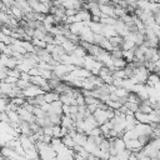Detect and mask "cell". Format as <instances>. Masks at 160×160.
I'll use <instances>...</instances> for the list:
<instances>
[{"instance_id": "cell-1", "label": "cell", "mask_w": 160, "mask_h": 160, "mask_svg": "<svg viewBox=\"0 0 160 160\" xmlns=\"http://www.w3.org/2000/svg\"><path fill=\"white\" fill-rule=\"evenodd\" d=\"M22 92H24V96L28 99V98H35V96H38V95L45 94L46 91H45L42 88H40V86H38V85H35V84H31L30 86H28L26 89H24Z\"/></svg>"}, {"instance_id": "cell-2", "label": "cell", "mask_w": 160, "mask_h": 160, "mask_svg": "<svg viewBox=\"0 0 160 160\" xmlns=\"http://www.w3.org/2000/svg\"><path fill=\"white\" fill-rule=\"evenodd\" d=\"M92 115H94L95 119L98 120L99 125H101V124H104V122H106V121L110 120L109 112H108V108H106V109H104V108H98V109L92 112Z\"/></svg>"}, {"instance_id": "cell-3", "label": "cell", "mask_w": 160, "mask_h": 160, "mask_svg": "<svg viewBox=\"0 0 160 160\" xmlns=\"http://www.w3.org/2000/svg\"><path fill=\"white\" fill-rule=\"evenodd\" d=\"M102 35L108 39H110L111 36H115L118 35V31L115 29L114 25H109V24H104V28H102Z\"/></svg>"}, {"instance_id": "cell-4", "label": "cell", "mask_w": 160, "mask_h": 160, "mask_svg": "<svg viewBox=\"0 0 160 160\" xmlns=\"http://www.w3.org/2000/svg\"><path fill=\"white\" fill-rule=\"evenodd\" d=\"M61 46L64 48V50H65V52H66V54L71 55V54H74V51H75V49H76L78 44H75V42H74V41H71L70 39H66V40L61 44Z\"/></svg>"}, {"instance_id": "cell-5", "label": "cell", "mask_w": 160, "mask_h": 160, "mask_svg": "<svg viewBox=\"0 0 160 160\" xmlns=\"http://www.w3.org/2000/svg\"><path fill=\"white\" fill-rule=\"evenodd\" d=\"M44 98H45L46 102H54L56 100H60V94L55 90H50V91H46L44 94Z\"/></svg>"}, {"instance_id": "cell-6", "label": "cell", "mask_w": 160, "mask_h": 160, "mask_svg": "<svg viewBox=\"0 0 160 160\" xmlns=\"http://www.w3.org/2000/svg\"><path fill=\"white\" fill-rule=\"evenodd\" d=\"M90 29L95 32V34H102V28H104V24L102 22H96V21H90L89 24Z\"/></svg>"}, {"instance_id": "cell-7", "label": "cell", "mask_w": 160, "mask_h": 160, "mask_svg": "<svg viewBox=\"0 0 160 160\" xmlns=\"http://www.w3.org/2000/svg\"><path fill=\"white\" fill-rule=\"evenodd\" d=\"M122 58L128 62L134 61L135 60V49H132V50H122Z\"/></svg>"}, {"instance_id": "cell-8", "label": "cell", "mask_w": 160, "mask_h": 160, "mask_svg": "<svg viewBox=\"0 0 160 160\" xmlns=\"http://www.w3.org/2000/svg\"><path fill=\"white\" fill-rule=\"evenodd\" d=\"M110 41H111V44L114 45V46H119V48H121V44L124 42V36H121V35H115V36H111L110 39H109Z\"/></svg>"}, {"instance_id": "cell-9", "label": "cell", "mask_w": 160, "mask_h": 160, "mask_svg": "<svg viewBox=\"0 0 160 160\" xmlns=\"http://www.w3.org/2000/svg\"><path fill=\"white\" fill-rule=\"evenodd\" d=\"M74 54L76 55V56H79V58H85L89 52H88V49H85L82 45H78L76 46V49H75V51H74Z\"/></svg>"}, {"instance_id": "cell-10", "label": "cell", "mask_w": 160, "mask_h": 160, "mask_svg": "<svg viewBox=\"0 0 160 160\" xmlns=\"http://www.w3.org/2000/svg\"><path fill=\"white\" fill-rule=\"evenodd\" d=\"M126 65H128V61L124 58L114 59V66H115V69H124Z\"/></svg>"}, {"instance_id": "cell-11", "label": "cell", "mask_w": 160, "mask_h": 160, "mask_svg": "<svg viewBox=\"0 0 160 160\" xmlns=\"http://www.w3.org/2000/svg\"><path fill=\"white\" fill-rule=\"evenodd\" d=\"M16 85L20 88V89H26L28 86H30L31 85V81H29V80H24V79H19V81L16 82Z\"/></svg>"}, {"instance_id": "cell-12", "label": "cell", "mask_w": 160, "mask_h": 160, "mask_svg": "<svg viewBox=\"0 0 160 160\" xmlns=\"http://www.w3.org/2000/svg\"><path fill=\"white\" fill-rule=\"evenodd\" d=\"M20 74H21V71H20L18 68H14V69H9V75H10V76L20 78Z\"/></svg>"}, {"instance_id": "cell-13", "label": "cell", "mask_w": 160, "mask_h": 160, "mask_svg": "<svg viewBox=\"0 0 160 160\" xmlns=\"http://www.w3.org/2000/svg\"><path fill=\"white\" fill-rule=\"evenodd\" d=\"M19 79H20V78H15V76L8 75V78L4 79V81H6V82H9V84H16V82L19 81Z\"/></svg>"}, {"instance_id": "cell-14", "label": "cell", "mask_w": 160, "mask_h": 160, "mask_svg": "<svg viewBox=\"0 0 160 160\" xmlns=\"http://www.w3.org/2000/svg\"><path fill=\"white\" fill-rule=\"evenodd\" d=\"M1 2H4L6 6H9V8H11V6H14L15 5V0H2Z\"/></svg>"}, {"instance_id": "cell-15", "label": "cell", "mask_w": 160, "mask_h": 160, "mask_svg": "<svg viewBox=\"0 0 160 160\" xmlns=\"http://www.w3.org/2000/svg\"><path fill=\"white\" fill-rule=\"evenodd\" d=\"M152 1H155V2H160V0H152Z\"/></svg>"}]
</instances>
